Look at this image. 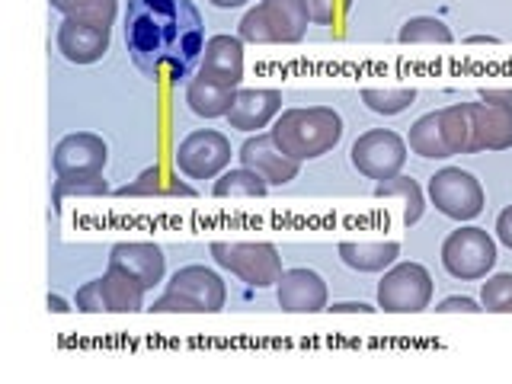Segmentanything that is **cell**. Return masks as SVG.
I'll list each match as a JSON object with an SVG mask.
<instances>
[{
	"mask_svg": "<svg viewBox=\"0 0 512 384\" xmlns=\"http://www.w3.org/2000/svg\"><path fill=\"white\" fill-rule=\"evenodd\" d=\"M349 7H352V0H308L311 23H317V26H333L336 16Z\"/></svg>",
	"mask_w": 512,
	"mask_h": 384,
	"instance_id": "cell-31",
	"label": "cell"
},
{
	"mask_svg": "<svg viewBox=\"0 0 512 384\" xmlns=\"http://www.w3.org/2000/svg\"><path fill=\"white\" fill-rule=\"evenodd\" d=\"M276 298L282 311L292 314H314L327 311V282L317 276L314 269H285L276 282Z\"/></svg>",
	"mask_w": 512,
	"mask_h": 384,
	"instance_id": "cell-15",
	"label": "cell"
},
{
	"mask_svg": "<svg viewBox=\"0 0 512 384\" xmlns=\"http://www.w3.org/2000/svg\"><path fill=\"white\" fill-rule=\"evenodd\" d=\"M468 42H490V45H493L496 39H493V36H471Z\"/></svg>",
	"mask_w": 512,
	"mask_h": 384,
	"instance_id": "cell-38",
	"label": "cell"
},
{
	"mask_svg": "<svg viewBox=\"0 0 512 384\" xmlns=\"http://www.w3.org/2000/svg\"><path fill=\"white\" fill-rule=\"evenodd\" d=\"M442 135L452 154H480L512 148V106L455 103L439 109Z\"/></svg>",
	"mask_w": 512,
	"mask_h": 384,
	"instance_id": "cell-2",
	"label": "cell"
},
{
	"mask_svg": "<svg viewBox=\"0 0 512 384\" xmlns=\"http://www.w3.org/2000/svg\"><path fill=\"white\" fill-rule=\"evenodd\" d=\"M480 304H484V311L493 314H512V272L490 276L484 288H480Z\"/></svg>",
	"mask_w": 512,
	"mask_h": 384,
	"instance_id": "cell-29",
	"label": "cell"
},
{
	"mask_svg": "<svg viewBox=\"0 0 512 384\" xmlns=\"http://www.w3.org/2000/svg\"><path fill=\"white\" fill-rule=\"evenodd\" d=\"M240 164L250 167L253 173H260L269 186H285L298 180V170H301V160L288 157L279 141L272 132H256L250 135L244 144H240Z\"/></svg>",
	"mask_w": 512,
	"mask_h": 384,
	"instance_id": "cell-14",
	"label": "cell"
},
{
	"mask_svg": "<svg viewBox=\"0 0 512 384\" xmlns=\"http://www.w3.org/2000/svg\"><path fill=\"white\" fill-rule=\"evenodd\" d=\"M404 45H452L455 36L442 20L436 16H410V20L400 26V36Z\"/></svg>",
	"mask_w": 512,
	"mask_h": 384,
	"instance_id": "cell-27",
	"label": "cell"
},
{
	"mask_svg": "<svg viewBox=\"0 0 512 384\" xmlns=\"http://www.w3.org/2000/svg\"><path fill=\"white\" fill-rule=\"evenodd\" d=\"M231 141L212 128H199L180 141V148L173 154V164L189 180H215L231 164Z\"/></svg>",
	"mask_w": 512,
	"mask_h": 384,
	"instance_id": "cell-11",
	"label": "cell"
},
{
	"mask_svg": "<svg viewBox=\"0 0 512 384\" xmlns=\"http://www.w3.org/2000/svg\"><path fill=\"white\" fill-rule=\"evenodd\" d=\"M205 23L192 0H128L125 48L144 77L186 80L202 64Z\"/></svg>",
	"mask_w": 512,
	"mask_h": 384,
	"instance_id": "cell-1",
	"label": "cell"
},
{
	"mask_svg": "<svg viewBox=\"0 0 512 384\" xmlns=\"http://www.w3.org/2000/svg\"><path fill=\"white\" fill-rule=\"evenodd\" d=\"M109 192V183L100 176H87V180H55V189H52V202L61 205L68 196H87V199H100Z\"/></svg>",
	"mask_w": 512,
	"mask_h": 384,
	"instance_id": "cell-30",
	"label": "cell"
},
{
	"mask_svg": "<svg viewBox=\"0 0 512 384\" xmlns=\"http://www.w3.org/2000/svg\"><path fill=\"white\" fill-rule=\"evenodd\" d=\"M311 13L308 0H260L253 10L244 13L237 26V36L253 45H279L301 42L308 32Z\"/></svg>",
	"mask_w": 512,
	"mask_h": 384,
	"instance_id": "cell-5",
	"label": "cell"
},
{
	"mask_svg": "<svg viewBox=\"0 0 512 384\" xmlns=\"http://www.w3.org/2000/svg\"><path fill=\"white\" fill-rule=\"evenodd\" d=\"M375 196L384 199V196H400L407 205H404V224L410 228V224H416L423 218V208H426V199H423V189L416 180H410V176H391V180H384L375 186Z\"/></svg>",
	"mask_w": 512,
	"mask_h": 384,
	"instance_id": "cell-25",
	"label": "cell"
},
{
	"mask_svg": "<svg viewBox=\"0 0 512 384\" xmlns=\"http://www.w3.org/2000/svg\"><path fill=\"white\" fill-rule=\"evenodd\" d=\"M480 100L496 106H512V90H480Z\"/></svg>",
	"mask_w": 512,
	"mask_h": 384,
	"instance_id": "cell-35",
	"label": "cell"
},
{
	"mask_svg": "<svg viewBox=\"0 0 512 384\" xmlns=\"http://www.w3.org/2000/svg\"><path fill=\"white\" fill-rule=\"evenodd\" d=\"M352 164L368 180H391L407 164V141L391 128H372L352 144Z\"/></svg>",
	"mask_w": 512,
	"mask_h": 384,
	"instance_id": "cell-12",
	"label": "cell"
},
{
	"mask_svg": "<svg viewBox=\"0 0 512 384\" xmlns=\"http://www.w3.org/2000/svg\"><path fill=\"white\" fill-rule=\"evenodd\" d=\"M212 256L221 269H228L231 276L247 282L250 288L276 285L285 272L279 250L266 244V240H256V244H224V240H215Z\"/></svg>",
	"mask_w": 512,
	"mask_h": 384,
	"instance_id": "cell-6",
	"label": "cell"
},
{
	"mask_svg": "<svg viewBox=\"0 0 512 384\" xmlns=\"http://www.w3.org/2000/svg\"><path fill=\"white\" fill-rule=\"evenodd\" d=\"M48 311H58V314H64V311H71V304L64 301V298H58V295H48Z\"/></svg>",
	"mask_w": 512,
	"mask_h": 384,
	"instance_id": "cell-36",
	"label": "cell"
},
{
	"mask_svg": "<svg viewBox=\"0 0 512 384\" xmlns=\"http://www.w3.org/2000/svg\"><path fill=\"white\" fill-rule=\"evenodd\" d=\"M397 256H400V244H394V240H384V244H356V240H346V244H340V260L359 272L391 269L397 263Z\"/></svg>",
	"mask_w": 512,
	"mask_h": 384,
	"instance_id": "cell-21",
	"label": "cell"
},
{
	"mask_svg": "<svg viewBox=\"0 0 512 384\" xmlns=\"http://www.w3.org/2000/svg\"><path fill=\"white\" fill-rule=\"evenodd\" d=\"M282 112V93L279 90H237L228 122L237 132H256V128H266L272 119Z\"/></svg>",
	"mask_w": 512,
	"mask_h": 384,
	"instance_id": "cell-19",
	"label": "cell"
},
{
	"mask_svg": "<svg viewBox=\"0 0 512 384\" xmlns=\"http://www.w3.org/2000/svg\"><path fill=\"white\" fill-rule=\"evenodd\" d=\"M416 100V90L410 87H400V90H375V87H365L362 90V103L378 112V116H397V112L410 109Z\"/></svg>",
	"mask_w": 512,
	"mask_h": 384,
	"instance_id": "cell-28",
	"label": "cell"
},
{
	"mask_svg": "<svg viewBox=\"0 0 512 384\" xmlns=\"http://www.w3.org/2000/svg\"><path fill=\"white\" fill-rule=\"evenodd\" d=\"M439 314H455V311H464V314H480L484 308L474 301V298H468V295H452V298H445L439 308H436Z\"/></svg>",
	"mask_w": 512,
	"mask_h": 384,
	"instance_id": "cell-32",
	"label": "cell"
},
{
	"mask_svg": "<svg viewBox=\"0 0 512 384\" xmlns=\"http://www.w3.org/2000/svg\"><path fill=\"white\" fill-rule=\"evenodd\" d=\"M116 196H196V189L180 180H167L160 167H148L135 183L116 189Z\"/></svg>",
	"mask_w": 512,
	"mask_h": 384,
	"instance_id": "cell-23",
	"label": "cell"
},
{
	"mask_svg": "<svg viewBox=\"0 0 512 384\" xmlns=\"http://www.w3.org/2000/svg\"><path fill=\"white\" fill-rule=\"evenodd\" d=\"M228 301V288L221 276L208 266H183L173 272L167 292L160 295L148 311L157 314H218Z\"/></svg>",
	"mask_w": 512,
	"mask_h": 384,
	"instance_id": "cell-4",
	"label": "cell"
},
{
	"mask_svg": "<svg viewBox=\"0 0 512 384\" xmlns=\"http://www.w3.org/2000/svg\"><path fill=\"white\" fill-rule=\"evenodd\" d=\"M109 160V148L100 135L93 132H74L55 144L52 167L61 180H87V176H100Z\"/></svg>",
	"mask_w": 512,
	"mask_h": 384,
	"instance_id": "cell-13",
	"label": "cell"
},
{
	"mask_svg": "<svg viewBox=\"0 0 512 384\" xmlns=\"http://www.w3.org/2000/svg\"><path fill=\"white\" fill-rule=\"evenodd\" d=\"M269 183L263 180L260 173H253L250 167H237L221 173L215 180V196L218 199H231V196H247V199H260L266 196Z\"/></svg>",
	"mask_w": 512,
	"mask_h": 384,
	"instance_id": "cell-26",
	"label": "cell"
},
{
	"mask_svg": "<svg viewBox=\"0 0 512 384\" xmlns=\"http://www.w3.org/2000/svg\"><path fill=\"white\" fill-rule=\"evenodd\" d=\"M199 74L218 80L224 87H237L244 80V39L240 36H212L205 42Z\"/></svg>",
	"mask_w": 512,
	"mask_h": 384,
	"instance_id": "cell-18",
	"label": "cell"
},
{
	"mask_svg": "<svg viewBox=\"0 0 512 384\" xmlns=\"http://www.w3.org/2000/svg\"><path fill=\"white\" fill-rule=\"evenodd\" d=\"M208 4H215V7H221V10H237V7H244L247 0H208Z\"/></svg>",
	"mask_w": 512,
	"mask_h": 384,
	"instance_id": "cell-37",
	"label": "cell"
},
{
	"mask_svg": "<svg viewBox=\"0 0 512 384\" xmlns=\"http://www.w3.org/2000/svg\"><path fill=\"white\" fill-rule=\"evenodd\" d=\"M429 199L445 218L471 221L484 212V186L474 173L461 167H445L436 176H429Z\"/></svg>",
	"mask_w": 512,
	"mask_h": 384,
	"instance_id": "cell-10",
	"label": "cell"
},
{
	"mask_svg": "<svg viewBox=\"0 0 512 384\" xmlns=\"http://www.w3.org/2000/svg\"><path fill=\"white\" fill-rule=\"evenodd\" d=\"M407 144H410L413 154H420L426 160L452 157V151H448V144H445V135H442V116H439V109L436 112H426L423 119H416L410 125Z\"/></svg>",
	"mask_w": 512,
	"mask_h": 384,
	"instance_id": "cell-22",
	"label": "cell"
},
{
	"mask_svg": "<svg viewBox=\"0 0 512 384\" xmlns=\"http://www.w3.org/2000/svg\"><path fill=\"white\" fill-rule=\"evenodd\" d=\"M279 148L295 160H314L330 154L343 138V119L330 106L285 109L272 125Z\"/></svg>",
	"mask_w": 512,
	"mask_h": 384,
	"instance_id": "cell-3",
	"label": "cell"
},
{
	"mask_svg": "<svg viewBox=\"0 0 512 384\" xmlns=\"http://www.w3.org/2000/svg\"><path fill=\"white\" fill-rule=\"evenodd\" d=\"M442 266L448 276L461 282L487 279V272L496 266V240L484 228H458L445 237L442 244Z\"/></svg>",
	"mask_w": 512,
	"mask_h": 384,
	"instance_id": "cell-8",
	"label": "cell"
},
{
	"mask_svg": "<svg viewBox=\"0 0 512 384\" xmlns=\"http://www.w3.org/2000/svg\"><path fill=\"white\" fill-rule=\"evenodd\" d=\"M109 266L128 272V276L144 285V292H151L154 285L164 282L167 256L157 244H148V240H132V244H116L109 250Z\"/></svg>",
	"mask_w": 512,
	"mask_h": 384,
	"instance_id": "cell-17",
	"label": "cell"
},
{
	"mask_svg": "<svg viewBox=\"0 0 512 384\" xmlns=\"http://www.w3.org/2000/svg\"><path fill=\"white\" fill-rule=\"evenodd\" d=\"M237 96V87H224L212 77H189V87H186V103L189 109L196 112L202 119H218V116H228L231 103Z\"/></svg>",
	"mask_w": 512,
	"mask_h": 384,
	"instance_id": "cell-20",
	"label": "cell"
},
{
	"mask_svg": "<svg viewBox=\"0 0 512 384\" xmlns=\"http://www.w3.org/2000/svg\"><path fill=\"white\" fill-rule=\"evenodd\" d=\"M58 13L71 16V20H84L93 26H109L116 23L119 0H48Z\"/></svg>",
	"mask_w": 512,
	"mask_h": 384,
	"instance_id": "cell-24",
	"label": "cell"
},
{
	"mask_svg": "<svg viewBox=\"0 0 512 384\" xmlns=\"http://www.w3.org/2000/svg\"><path fill=\"white\" fill-rule=\"evenodd\" d=\"M432 301V276L420 263H394L378 285V308L388 314H420Z\"/></svg>",
	"mask_w": 512,
	"mask_h": 384,
	"instance_id": "cell-9",
	"label": "cell"
},
{
	"mask_svg": "<svg viewBox=\"0 0 512 384\" xmlns=\"http://www.w3.org/2000/svg\"><path fill=\"white\" fill-rule=\"evenodd\" d=\"M327 311H333V314H372L375 308L365 301H336V304H327Z\"/></svg>",
	"mask_w": 512,
	"mask_h": 384,
	"instance_id": "cell-34",
	"label": "cell"
},
{
	"mask_svg": "<svg viewBox=\"0 0 512 384\" xmlns=\"http://www.w3.org/2000/svg\"><path fill=\"white\" fill-rule=\"evenodd\" d=\"M109 36H112L109 26H93V23L64 16L55 42H58V52L71 64H96L109 52Z\"/></svg>",
	"mask_w": 512,
	"mask_h": 384,
	"instance_id": "cell-16",
	"label": "cell"
},
{
	"mask_svg": "<svg viewBox=\"0 0 512 384\" xmlns=\"http://www.w3.org/2000/svg\"><path fill=\"white\" fill-rule=\"evenodd\" d=\"M496 237H500V244L512 250V205H506L500 218H496Z\"/></svg>",
	"mask_w": 512,
	"mask_h": 384,
	"instance_id": "cell-33",
	"label": "cell"
},
{
	"mask_svg": "<svg viewBox=\"0 0 512 384\" xmlns=\"http://www.w3.org/2000/svg\"><path fill=\"white\" fill-rule=\"evenodd\" d=\"M74 308L87 314H135L144 308V285L128 272L109 266L100 279L77 288Z\"/></svg>",
	"mask_w": 512,
	"mask_h": 384,
	"instance_id": "cell-7",
	"label": "cell"
}]
</instances>
